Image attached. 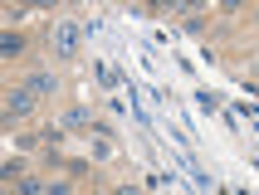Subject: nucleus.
I'll return each mask as SVG.
<instances>
[{
  "instance_id": "f257e3e1",
  "label": "nucleus",
  "mask_w": 259,
  "mask_h": 195,
  "mask_svg": "<svg viewBox=\"0 0 259 195\" xmlns=\"http://www.w3.org/2000/svg\"><path fill=\"white\" fill-rule=\"evenodd\" d=\"M54 49H59V59H73V54H78V20H64V25H59Z\"/></svg>"
},
{
  "instance_id": "7ed1b4c3",
  "label": "nucleus",
  "mask_w": 259,
  "mask_h": 195,
  "mask_svg": "<svg viewBox=\"0 0 259 195\" xmlns=\"http://www.w3.org/2000/svg\"><path fill=\"white\" fill-rule=\"evenodd\" d=\"M20 49H25L20 34H5V39H0V54H20Z\"/></svg>"
},
{
  "instance_id": "f03ea898",
  "label": "nucleus",
  "mask_w": 259,
  "mask_h": 195,
  "mask_svg": "<svg viewBox=\"0 0 259 195\" xmlns=\"http://www.w3.org/2000/svg\"><path fill=\"white\" fill-rule=\"evenodd\" d=\"M29 103H34V93H29V88H25V93H15V98H10V112H15V117H20V112H29Z\"/></svg>"
},
{
  "instance_id": "20e7f679",
  "label": "nucleus",
  "mask_w": 259,
  "mask_h": 195,
  "mask_svg": "<svg viewBox=\"0 0 259 195\" xmlns=\"http://www.w3.org/2000/svg\"><path fill=\"white\" fill-rule=\"evenodd\" d=\"M29 93H54V78L39 73V78H29Z\"/></svg>"
}]
</instances>
